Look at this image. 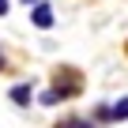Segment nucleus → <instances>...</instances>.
I'll return each mask as SVG.
<instances>
[{"label": "nucleus", "instance_id": "1", "mask_svg": "<svg viewBox=\"0 0 128 128\" xmlns=\"http://www.w3.org/2000/svg\"><path fill=\"white\" fill-rule=\"evenodd\" d=\"M30 19H34V26L49 30V26H53V8H49V4H42V0H34V12H30Z\"/></svg>", "mask_w": 128, "mask_h": 128}, {"label": "nucleus", "instance_id": "2", "mask_svg": "<svg viewBox=\"0 0 128 128\" xmlns=\"http://www.w3.org/2000/svg\"><path fill=\"white\" fill-rule=\"evenodd\" d=\"M30 98H34V83H15L12 87V102L15 106H30Z\"/></svg>", "mask_w": 128, "mask_h": 128}, {"label": "nucleus", "instance_id": "3", "mask_svg": "<svg viewBox=\"0 0 128 128\" xmlns=\"http://www.w3.org/2000/svg\"><path fill=\"white\" fill-rule=\"evenodd\" d=\"M109 120H128V98H120V102L109 109Z\"/></svg>", "mask_w": 128, "mask_h": 128}, {"label": "nucleus", "instance_id": "4", "mask_svg": "<svg viewBox=\"0 0 128 128\" xmlns=\"http://www.w3.org/2000/svg\"><path fill=\"white\" fill-rule=\"evenodd\" d=\"M56 128H94L90 120H79V117H68V120H60Z\"/></svg>", "mask_w": 128, "mask_h": 128}, {"label": "nucleus", "instance_id": "5", "mask_svg": "<svg viewBox=\"0 0 128 128\" xmlns=\"http://www.w3.org/2000/svg\"><path fill=\"white\" fill-rule=\"evenodd\" d=\"M56 102H60V98H56L53 90H45V94H42V106H56Z\"/></svg>", "mask_w": 128, "mask_h": 128}, {"label": "nucleus", "instance_id": "6", "mask_svg": "<svg viewBox=\"0 0 128 128\" xmlns=\"http://www.w3.org/2000/svg\"><path fill=\"white\" fill-rule=\"evenodd\" d=\"M0 15H8V0H0Z\"/></svg>", "mask_w": 128, "mask_h": 128}, {"label": "nucleus", "instance_id": "7", "mask_svg": "<svg viewBox=\"0 0 128 128\" xmlns=\"http://www.w3.org/2000/svg\"><path fill=\"white\" fill-rule=\"evenodd\" d=\"M0 68H4V53H0Z\"/></svg>", "mask_w": 128, "mask_h": 128}, {"label": "nucleus", "instance_id": "8", "mask_svg": "<svg viewBox=\"0 0 128 128\" xmlns=\"http://www.w3.org/2000/svg\"><path fill=\"white\" fill-rule=\"evenodd\" d=\"M23 4H34V0H23Z\"/></svg>", "mask_w": 128, "mask_h": 128}]
</instances>
